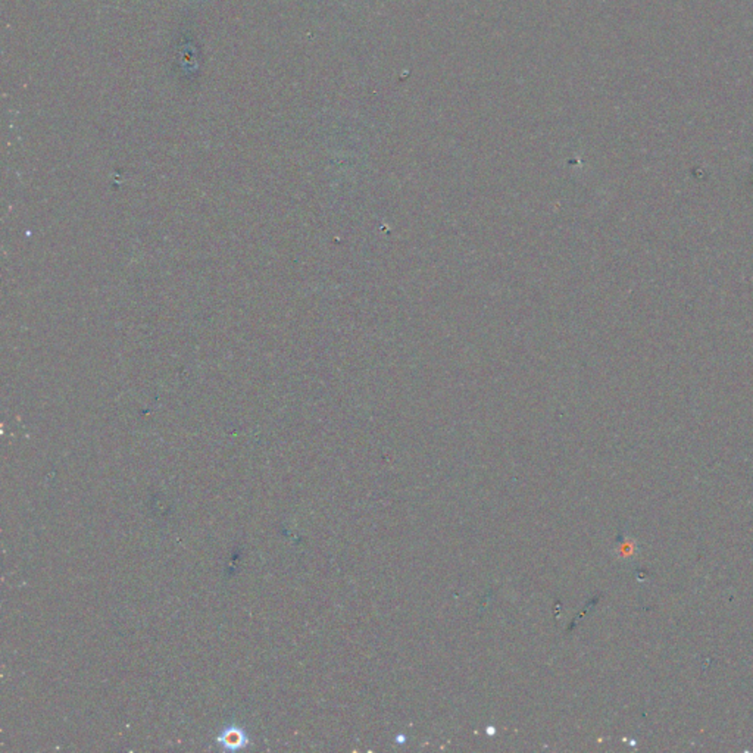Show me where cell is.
I'll return each mask as SVG.
<instances>
[{"mask_svg": "<svg viewBox=\"0 0 753 753\" xmlns=\"http://www.w3.org/2000/svg\"><path fill=\"white\" fill-rule=\"evenodd\" d=\"M218 742L222 746H226L228 749H239V747L244 746L246 737H244L243 731L237 730V729H231V730H226L224 733H222V736L218 738Z\"/></svg>", "mask_w": 753, "mask_h": 753, "instance_id": "1", "label": "cell"}]
</instances>
